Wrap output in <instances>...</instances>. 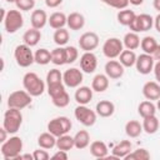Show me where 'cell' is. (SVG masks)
Instances as JSON below:
<instances>
[{
  "instance_id": "46",
  "label": "cell",
  "mask_w": 160,
  "mask_h": 160,
  "mask_svg": "<svg viewBox=\"0 0 160 160\" xmlns=\"http://www.w3.org/2000/svg\"><path fill=\"white\" fill-rule=\"evenodd\" d=\"M68 151L65 150H58L55 154L51 155V159H60V160H68Z\"/></svg>"
},
{
  "instance_id": "45",
  "label": "cell",
  "mask_w": 160,
  "mask_h": 160,
  "mask_svg": "<svg viewBox=\"0 0 160 160\" xmlns=\"http://www.w3.org/2000/svg\"><path fill=\"white\" fill-rule=\"evenodd\" d=\"M32 156H34V160H48L50 158L46 149H42V148H40L38 150H34Z\"/></svg>"
},
{
  "instance_id": "23",
  "label": "cell",
  "mask_w": 160,
  "mask_h": 160,
  "mask_svg": "<svg viewBox=\"0 0 160 160\" xmlns=\"http://www.w3.org/2000/svg\"><path fill=\"white\" fill-rule=\"evenodd\" d=\"M41 40V32L39 29H35V28H31L29 30H26L22 35V41L24 44L29 45L30 48L32 46H36L39 44V41Z\"/></svg>"
},
{
  "instance_id": "2",
  "label": "cell",
  "mask_w": 160,
  "mask_h": 160,
  "mask_svg": "<svg viewBox=\"0 0 160 160\" xmlns=\"http://www.w3.org/2000/svg\"><path fill=\"white\" fill-rule=\"evenodd\" d=\"M22 86L31 96H40L45 91V82L36 72H26L22 78Z\"/></svg>"
},
{
  "instance_id": "17",
  "label": "cell",
  "mask_w": 160,
  "mask_h": 160,
  "mask_svg": "<svg viewBox=\"0 0 160 160\" xmlns=\"http://www.w3.org/2000/svg\"><path fill=\"white\" fill-rule=\"evenodd\" d=\"M49 21V18H48V14L45 12V10H41V9H36L31 12V16H30V22H31V28H35V29H39L41 30Z\"/></svg>"
},
{
  "instance_id": "53",
  "label": "cell",
  "mask_w": 160,
  "mask_h": 160,
  "mask_svg": "<svg viewBox=\"0 0 160 160\" xmlns=\"http://www.w3.org/2000/svg\"><path fill=\"white\" fill-rule=\"evenodd\" d=\"M152 6L155 10H158L160 12V0H152Z\"/></svg>"
},
{
  "instance_id": "40",
  "label": "cell",
  "mask_w": 160,
  "mask_h": 160,
  "mask_svg": "<svg viewBox=\"0 0 160 160\" xmlns=\"http://www.w3.org/2000/svg\"><path fill=\"white\" fill-rule=\"evenodd\" d=\"M35 58V62L39 65H48L49 62H51V51H49L48 49H39L36 50V52L34 54Z\"/></svg>"
},
{
  "instance_id": "31",
  "label": "cell",
  "mask_w": 160,
  "mask_h": 160,
  "mask_svg": "<svg viewBox=\"0 0 160 160\" xmlns=\"http://www.w3.org/2000/svg\"><path fill=\"white\" fill-rule=\"evenodd\" d=\"M74 144L75 148L81 150L90 145V134L86 130H80L74 135Z\"/></svg>"
},
{
  "instance_id": "27",
  "label": "cell",
  "mask_w": 160,
  "mask_h": 160,
  "mask_svg": "<svg viewBox=\"0 0 160 160\" xmlns=\"http://www.w3.org/2000/svg\"><path fill=\"white\" fill-rule=\"evenodd\" d=\"M38 144L40 148L42 149H46V150H50L52 149L54 146H56V136L52 135L51 132L46 131V132H42L39 135L38 138Z\"/></svg>"
},
{
  "instance_id": "28",
  "label": "cell",
  "mask_w": 160,
  "mask_h": 160,
  "mask_svg": "<svg viewBox=\"0 0 160 160\" xmlns=\"http://www.w3.org/2000/svg\"><path fill=\"white\" fill-rule=\"evenodd\" d=\"M159 120L156 118V115H151V116H148V118H142V129L146 134L149 135H152L155 134L158 130H159Z\"/></svg>"
},
{
  "instance_id": "41",
  "label": "cell",
  "mask_w": 160,
  "mask_h": 160,
  "mask_svg": "<svg viewBox=\"0 0 160 160\" xmlns=\"http://www.w3.org/2000/svg\"><path fill=\"white\" fill-rule=\"evenodd\" d=\"M149 159H150V152L144 148H139L125 156V160H149Z\"/></svg>"
},
{
  "instance_id": "39",
  "label": "cell",
  "mask_w": 160,
  "mask_h": 160,
  "mask_svg": "<svg viewBox=\"0 0 160 160\" xmlns=\"http://www.w3.org/2000/svg\"><path fill=\"white\" fill-rule=\"evenodd\" d=\"M69 31L65 29V28H61V29H56L55 32H54V42L58 45V46H65L69 41Z\"/></svg>"
},
{
  "instance_id": "47",
  "label": "cell",
  "mask_w": 160,
  "mask_h": 160,
  "mask_svg": "<svg viewBox=\"0 0 160 160\" xmlns=\"http://www.w3.org/2000/svg\"><path fill=\"white\" fill-rule=\"evenodd\" d=\"M62 4V0H45V5L50 9H54V8H58L59 5Z\"/></svg>"
},
{
  "instance_id": "35",
  "label": "cell",
  "mask_w": 160,
  "mask_h": 160,
  "mask_svg": "<svg viewBox=\"0 0 160 160\" xmlns=\"http://www.w3.org/2000/svg\"><path fill=\"white\" fill-rule=\"evenodd\" d=\"M158 41L155 40L154 36H145L141 39V42H140V48L141 50L145 52V54H150L152 55V52L155 51V49L158 48Z\"/></svg>"
},
{
  "instance_id": "19",
  "label": "cell",
  "mask_w": 160,
  "mask_h": 160,
  "mask_svg": "<svg viewBox=\"0 0 160 160\" xmlns=\"http://www.w3.org/2000/svg\"><path fill=\"white\" fill-rule=\"evenodd\" d=\"M131 149H132V144L130 140H121L112 148L111 152L115 159H125V156L129 152H131Z\"/></svg>"
},
{
  "instance_id": "8",
  "label": "cell",
  "mask_w": 160,
  "mask_h": 160,
  "mask_svg": "<svg viewBox=\"0 0 160 160\" xmlns=\"http://www.w3.org/2000/svg\"><path fill=\"white\" fill-rule=\"evenodd\" d=\"M74 116L84 126H92L96 122L98 114L86 105H78L74 110Z\"/></svg>"
},
{
  "instance_id": "6",
  "label": "cell",
  "mask_w": 160,
  "mask_h": 160,
  "mask_svg": "<svg viewBox=\"0 0 160 160\" xmlns=\"http://www.w3.org/2000/svg\"><path fill=\"white\" fill-rule=\"evenodd\" d=\"M31 95L26 90H15L8 98V106L22 110L31 104Z\"/></svg>"
},
{
  "instance_id": "18",
  "label": "cell",
  "mask_w": 160,
  "mask_h": 160,
  "mask_svg": "<svg viewBox=\"0 0 160 160\" xmlns=\"http://www.w3.org/2000/svg\"><path fill=\"white\" fill-rule=\"evenodd\" d=\"M92 89L89 86H79L74 94L75 101L79 105H88L92 99Z\"/></svg>"
},
{
  "instance_id": "37",
  "label": "cell",
  "mask_w": 160,
  "mask_h": 160,
  "mask_svg": "<svg viewBox=\"0 0 160 160\" xmlns=\"http://www.w3.org/2000/svg\"><path fill=\"white\" fill-rule=\"evenodd\" d=\"M62 74L60 70L58 69H51L49 70V72L46 74V85L49 86H55L59 84H62Z\"/></svg>"
},
{
  "instance_id": "25",
  "label": "cell",
  "mask_w": 160,
  "mask_h": 160,
  "mask_svg": "<svg viewBox=\"0 0 160 160\" xmlns=\"http://www.w3.org/2000/svg\"><path fill=\"white\" fill-rule=\"evenodd\" d=\"M49 25L52 28V29H61L64 28L66 24H68V16L64 14V12H60V11H55L52 12L50 16H49Z\"/></svg>"
},
{
  "instance_id": "38",
  "label": "cell",
  "mask_w": 160,
  "mask_h": 160,
  "mask_svg": "<svg viewBox=\"0 0 160 160\" xmlns=\"http://www.w3.org/2000/svg\"><path fill=\"white\" fill-rule=\"evenodd\" d=\"M51 101L56 108H66L70 102V96L66 90H62V91L58 92L56 95L51 96Z\"/></svg>"
},
{
  "instance_id": "29",
  "label": "cell",
  "mask_w": 160,
  "mask_h": 160,
  "mask_svg": "<svg viewBox=\"0 0 160 160\" xmlns=\"http://www.w3.org/2000/svg\"><path fill=\"white\" fill-rule=\"evenodd\" d=\"M144 131L142 129V124H140L138 120H129L125 124V134L129 138H138L141 135V132Z\"/></svg>"
},
{
  "instance_id": "33",
  "label": "cell",
  "mask_w": 160,
  "mask_h": 160,
  "mask_svg": "<svg viewBox=\"0 0 160 160\" xmlns=\"http://www.w3.org/2000/svg\"><path fill=\"white\" fill-rule=\"evenodd\" d=\"M56 148L59 150H65V151L71 150L72 148H75L74 136H70L69 134H64V135L56 138Z\"/></svg>"
},
{
  "instance_id": "54",
  "label": "cell",
  "mask_w": 160,
  "mask_h": 160,
  "mask_svg": "<svg viewBox=\"0 0 160 160\" xmlns=\"http://www.w3.org/2000/svg\"><path fill=\"white\" fill-rule=\"evenodd\" d=\"M129 2L131 5H134V6H139V5H141L144 2V0H129Z\"/></svg>"
},
{
  "instance_id": "7",
  "label": "cell",
  "mask_w": 160,
  "mask_h": 160,
  "mask_svg": "<svg viewBox=\"0 0 160 160\" xmlns=\"http://www.w3.org/2000/svg\"><path fill=\"white\" fill-rule=\"evenodd\" d=\"M2 22H4V28H5L6 32L14 34L19 29L22 28L24 18H22V15H21V12L19 10H9L6 12V16H5Z\"/></svg>"
},
{
  "instance_id": "3",
  "label": "cell",
  "mask_w": 160,
  "mask_h": 160,
  "mask_svg": "<svg viewBox=\"0 0 160 160\" xmlns=\"http://www.w3.org/2000/svg\"><path fill=\"white\" fill-rule=\"evenodd\" d=\"M22 124V114L21 110L9 108L4 114L2 126L8 130L9 134H16Z\"/></svg>"
},
{
  "instance_id": "24",
  "label": "cell",
  "mask_w": 160,
  "mask_h": 160,
  "mask_svg": "<svg viewBox=\"0 0 160 160\" xmlns=\"http://www.w3.org/2000/svg\"><path fill=\"white\" fill-rule=\"evenodd\" d=\"M66 25L69 26L70 30H80L85 25V18L80 12H76V11L70 12L68 15V24Z\"/></svg>"
},
{
  "instance_id": "32",
  "label": "cell",
  "mask_w": 160,
  "mask_h": 160,
  "mask_svg": "<svg viewBox=\"0 0 160 160\" xmlns=\"http://www.w3.org/2000/svg\"><path fill=\"white\" fill-rule=\"evenodd\" d=\"M136 54L134 52V50H122V52L119 55V61L122 64L124 68H131L135 65L136 62Z\"/></svg>"
},
{
  "instance_id": "55",
  "label": "cell",
  "mask_w": 160,
  "mask_h": 160,
  "mask_svg": "<svg viewBox=\"0 0 160 160\" xmlns=\"http://www.w3.org/2000/svg\"><path fill=\"white\" fill-rule=\"evenodd\" d=\"M156 109L160 111V99H159V100H156Z\"/></svg>"
},
{
  "instance_id": "10",
  "label": "cell",
  "mask_w": 160,
  "mask_h": 160,
  "mask_svg": "<svg viewBox=\"0 0 160 160\" xmlns=\"http://www.w3.org/2000/svg\"><path fill=\"white\" fill-rule=\"evenodd\" d=\"M152 26H154V18L149 14L136 15V18L129 25L130 30L134 32H144V31L150 30Z\"/></svg>"
},
{
  "instance_id": "5",
  "label": "cell",
  "mask_w": 160,
  "mask_h": 160,
  "mask_svg": "<svg viewBox=\"0 0 160 160\" xmlns=\"http://www.w3.org/2000/svg\"><path fill=\"white\" fill-rule=\"evenodd\" d=\"M71 126H72V124L69 118L58 116V118L51 119L48 122V131L51 132L52 135H55L56 138H59L64 134H68L71 130Z\"/></svg>"
},
{
  "instance_id": "42",
  "label": "cell",
  "mask_w": 160,
  "mask_h": 160,
  "mask_svg": "<svg viewBox=\"0 0 160 160\" xmlns=\"http://www.w3.org/2000/svg\"><path fill=\"white\" fill-rule=\"evenodd\" d=\"M66 52V64H72L79 58V50L75 46H65Z\"/></svg>"
},
{
  "instance_id": "13",
  "label": "cell",
  "mask_w": 160,
  "mask_h": 160,
  "mask_svg": "<svg viewBox=\"0 0 160 160\" xmlns=\"http://www.w3.org/2000/svg\"><path fill=\"white\" fill-rule=\"evenodd\" d=\"M79 46L82 51H92L99 46V36L94 31H86L79 38Z\"/></svg>"
},
{
  "instance_id": "51",
  "label": "cell",
  "mask_w": 160,
  "mask_h": 160,
  "mask_svg": "<svg viewBox=\"0 0 160 160\" xmlns=\"http://www.w3.org/2000/svg\"><path fill=\"white\" fill-rule=\"evenodd\" d=\"M152 58H154V60H156V61L160 60V45H158V48H156L155 51L152 52Z\"/></svg>"
},
{
  "instance_id": "1",
  "label": "cell",
  "mask_w": 160,
  "mask_h": 160,
  "mask_svg": "<svg viewBox=\"0 0 160 160\" xmlns=\"http://www.w3.org/2000/svg\"><path fill=\"white\" fill-rule=\"evenodd\" d=\"M22 139L20 136H10L6 141H4L0 146V152L4 160H20L21 150H22Z\"/></svg>"
},
{
  "instance_id": "21",
  "label": "cell",
  "mask_w": 160,
  "mask_h": 160,
  "mask_svg": "<svg viewBox=\"0 0 160 160\" xmlns=\"http://www.w3.org/2000/svg\"><path fill=\"white\" fill-rule=\"evenodd\" d=\"M108 152H109V149H108V145L104 141L96 140V141H92L90 144V154L94 158H96V159L108 158Z\"/></svg>"
},
{
  "instance_id": "48",
  "label": "cell",
  "mask_w": 160,
  "mask_h": 160,
  "mask_svg": "<svg viewBox=\"0 0 160 160\" xmlns=\"http://www.w3.org/2000/svg\"><path fill=\"white\" fill-rule=\"evenodd\" d=\"M152 71H154V75H155L156 81L160 84V60L155 62V65H154V70H152Z\"/></svg>"
},
{
  "instance_id": "12",
  "label": "cell",
  "mask_w": 160,
  "mask_h": 160,
  "mask_svg": "<svg viewBox=\"0 0 160 160\" xmlns=\"http://www.w3.org/2000/svg\"><path fill=\"white\" fill-rule=\"evenodd\" d=\"M154 65H155V60H154L152 55H150V54L144 52L136 58L135 68L139 74H142V75L150 74L154 70Z\"/></svg>"
},
{
  "instance_id": "50",
  "label": "cell",
  "mask_w": 160,
  "mask_h": 160,
  "mask_svg": "<svg viewBox=\"0 0 160 160\" xmlns=\"http://www.w3.org/2000/svg\"><path fill=\"white\" fill-rule=\"evenodd\" d=\"M154 28L156 29V31L158 32H160V12L155 16V19H154Z\"/></svg>"
},
{
  "instance_id": "49",
  "label": "cell",
  "mask_w": 160,
  "mask_h": 160,
  "mask_svg": "<svg viewBox=\"0 0 160 160\" xmlns=\"http://www.w3.org/2000/svg\"><path fill=\"white\" fill-rule=\"evenodd\" d=\"M8 134H9V132H8V130L2 126V128L0 129V142H1V144H2L4 141H6V140H8Z\"/></svg>"
},
{
  "instance_id": "20",
  "label": "cell",
  "mask_w": 160,
  "mask_h": 160,
  "mask_svg": "<svg viewBox=\"0 0 160 160\" xmlns=\"http://www.w3.org/2000/svg\"><path fill=\"white\" fill-rule=\"evenodd\" d=\"M95 111L100 118H110L115 112V105L110 100H100L95 106Z\"/></svg>"
},
{
  "instance_id": "36",
  "label": "cell",
  "mask_w": 160,
  "mask_h": 160,
  "mask_svg": "<svg viewBox=\"0 0 160 160\" xmlns=\"http://www.w3.org/2000/svg\"><path fill=\"white\" fill-rule=\"evenodd\" d=\"M51 62L54 65H65L66 64V52L64 46L55 48L51 50Z\"/></svg>"
},
{
  "instance_id": "11",
  "label": "cell",
  "mask_w": 160,
  "mask_h": 160,
  "mask_svg": "<svg viewBox=\"0 0 160 160\" xmlns=\"http://www.w3.org/2000/svg\"><path fill=\"white\" fill-rule=\"evenodd\" d=\"M82 80V70H79L78 68H70L65 70V72L62 74V81L68 88H79Z\"/></svg>"
},
{
  "instance_id": "43",
  "label": "cell",
  "mask_w": 160,
  "mask_h": 160,
  "mask_svg": "<svg viewBox=\"0 0 160 160\" xmlns=\"http://www.w3.org/2000/svg\"><path fill=\"white\" fill-rule=\"evenodd\" d=\"M15 5H16L18 10H20V11H29V10L34 9L35 0H16Z\"/></svg>"
},
{
  "instance_id": "52",
  "label": "cell",
  "mask_w": 160,
  "mask_h": 160,
  "mask_svg": "<svg viewBox=\"0 0 160 160\" xmlns=\"http://www.w3.org/2000/svg\"><path fill=\"white\" fill-rule=\"evenodd\" d=\"M24 159L34 160V156H32V154H22V155H20V160H24Z\"/></svg>"
},
{
  "instance_id": "4",
  "label": "cell",
  "mask_w": 160,
  "mask_h": 160,
  "mask_svg": "<svg viewBox=\"0 0 160 160\" xmlns=\"http://www.w3.org/2000/svg\"><path fill=\"white\" fill-rule=\"evenodd\" d=\"M14 58H15L16 64L20 68H29L30 65H32L35 62L34 52H32L31 48L26 44H20L15 48Z\"/></svg>"
},
{
  "instance_id": "34",
  "label": "cell",
  "mask_w": 160,
  "mask_h": 160,
  "mask_svg": "<svg viewBox=\"0 0 160 160\" xmlns=\"http://www.w3.org/2000/svg\"><path fill=\"white\" fill-rule=\"evenodd\" d=\"M135 18H136V14L132 10H129V9H122L116 15L118 22L121 24V25H124V26H129Z\"/></svg>"
},
{
  "instance_id": "30",
  "label": "cell",
  "mask_w": 160,
  "mask_h": 160,
  "mask_svg": "<svg viewBox=\"0 0 160 160\" xmlns=\"http://www.w3.org/2000/svg\"><path fill=\"white\" fill-rule=\"evenodd\" d=\"M138 112L141 118H148L156 114V105L151 100H144L138 106Z\"/></svg>"
},
{
  "instance_id": "16",
  "label": "cell",
  "mask_w": 160,
  "mask_h": 160,
  "mask_svg": "<svg viewBox=\"0 0 160 160\" xmlns=\"http://www.w3.org/2000/svg\"><path fill=\"white\" fill-rule=\"evenodd\" d=\"M142 95L146 100H159L160 99V84L158 81H148L142 86Z\"/></svg>"
},
{
  "instance_id": "26",
  "label": "cell",
  "mask_w": 160,
  "mask_h": 160,
  "mask_svg": "<svg viewBox=\"0 0 160 160\" xmlns=\"http://www.w3.org/2000/svg\"><path fill=\"white\" fill-rule=\"evenodd\" d=\"M140 42H141V39L139 38L138 32H134V31H129L124 35V39H122V44L126 49L129 50H136L139 46H140Z\"/></svg>"
},
{
  "instance_id": "44",
  "label": "cell",
  "mask_w": 160,
  "mask_h": 160,
  "mask_svg": "<svg viewBox=\"0 0 160 160\" xmlns=\"http://www.w3.org/2000/svg\"><path fill=\"white\" fill-rule=\"evenodd\" d=\"M106 5L114 8V9H118V10H122V9H126L128 5L130 4L129 0H105L104 1Z\"/></svg>"
},
{
  "instance_id": "9",
  "label": "cell",
  "mask_w": 160,
  "mask_h": 160,
  "mask_svg": "<svg viewBox=\"0 0 160 160\" xmlns=\"http://www.w3.org/2000/svg\"><path fill=\"white\" fill-rule=\"evenodd\" d=\"M124 50V44L118 38H109L102 44V54L108 59H116Z\"/></svg>"
},
{
  "instance_id": "57",
  "label": "cell",
  "mask_w": 160,
  "mask_h": 160,
  "mask_svg": "<svg viewBox=\"0 0 160 160\" xmlns=\"http://www.w3.org/2000/svg\"><path fill=\"white\" fill-rule=\"evenodd\" d=\"M100 1H102V2H104V1H105V0H100Z\"/></svg>"
},
{
  "instance_id": "15",
  "label": "cell",
  "mask_w": 160,
  "mask_h": 160,
  "mask_svg": "<svg viewBox=\"0 0 160 160\" xmlns=\"http://www.w3.org/2000/svg\"><path fill=\"white\" fill-rule=\"evenodd\" d=\"M124 66L120 61L118 60H114V59H110L106 64H105V74L108 75L109 79H112V80H116V79H120L122 75H124Z\"/></svg>"
},
{
  "instance_id": "22",
  "label": "cell",
  "mask_w": 160,
  "mask_h": 160,
  "mask_svg": "<svg viewBox=\"0 0 160 160\" xmlns=\"http://www.w3.org/2000/svg\"><path fill=\"white\" fill-rule=\"evenodd\" d=\"M109 78L106 74H98L94 76L92 81H91V89L96 92H104L105 90H108L109 88Z\"/></svg>"
},
{
  "instance_id": "56",
  "label": "cell",
  "mask_w": 160,
  "mask_h": 160,
  "mask_svg": "<svg viewBox=\"0 0 160 160\" xmlns=\"http://www.w3.org/2000/svg\"><path fill=\"white\" fill-rule=\"evenodd\" d=\"M6 1H8V2H14V4H15L16 0H6Z\"/></svg>"
},
{
  "instance_id": "14",
  "label": "cell",
  "mask_w": 160,
  "mask_h": 160,
  "mask_svg": "<svg viewBox=\"0 0 160 160\" xmlns=\"http://www.w3.org/2000/svg\"><path fill=\"white\" fill-rule=\"evenodd\" d=\"M98 68V58L92 51H84L80 56V69L86 74H92Z\"/></svg>"
}]
</instances>
